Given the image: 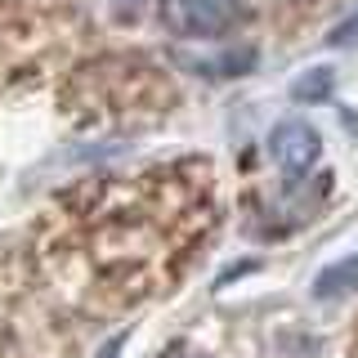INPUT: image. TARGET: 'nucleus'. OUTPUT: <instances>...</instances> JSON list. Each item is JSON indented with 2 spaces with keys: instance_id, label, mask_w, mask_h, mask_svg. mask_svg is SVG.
<instances>
[{
  "instance_id": "1",
  "label": "nucleus",
  "mask_w": 358,
  "mask_h": 358,
  "mask_svg": "<svg viewBox=\"0 0 358 358\" xmlns=\"http://www.w3.org/2000/svg\"><path fill=\"white\" fill-rule=\"evenodd\" d=\"M162 27L184 41H215L242 22V0H162Z\"/></svg>"
},
{
  "instance_id": "2",
  "label": "nucleus",
  "mask_w": 358,
  "mask_h": 358,
  "mask_svg": "<svg viewBox=\"0 0 358 358\" xmlns=\"http://www.w3.org/2000/svg\"><path fill=\"white\" fill-rule=\"evenodd\" d=\"M268 152H273V162L282 166L287 175H305L322 157V139H318V130H313L309 121L287 117V121H278V126L268 130Z\"/></svg>"
},
{
  "instance_id": "3",
  "label": "nucleus",
  "mask_w": 358,
  "mask_h": 358,
  "mask_svg": "<svg viewBox=\"0 0 358 358\" xmlns=\"http://www.w3.org/2000/svg\"><path fill=\"white\" fill-rule=\"evenodd\" d=\"M350 291H358V255H345V260L327 264L313 278V296L318 300H341V296H350Z\"/></svg>"
},
{
  "instance_id": "5",
  "label": "nucleus",
  "mask_w": 358,
  "mask_h": 358,
  "mask_svg": "<svg viewBox=\"0 0 358 358\" xmlns=\"http://www.w3.org/2000/svg\"><path fill=\"white\" fill-rule=\"evenodd\" d=\"M331 45H341V50H345V45H358V14H350L345 22H336V27H331Z\"/></svg>"
},
{
  "instance_id": "6",
  "label": "nucleus",
  "mask_w": 358,
  "mask_h": 358,
  "mask_svg": "<svg viewBox=\"0 0 358 358\" xmlns=\"http://www.w3.org/2000/svg\"><path fill=\"white\" fill-rule=\"evenodd\" d=\"M166 358H188V354H166Z\"/></svg>"
},
{
  "instance_id": "4",
  "label": "nucleus",
  "mask_w": 358,
  "mask_h": 358,
  "mask_svg": "<svg viewBox=\"0 0 358 358\" xmlns=\"http://www.w3.org/2000/svg\"><path fill=\"white\" fill-rule=\"evenodd\" d=\"M331 85H336L331 67H313V72H305L296 85H291V99H296V103H313V99H327Z\"/></svg>"
}]
</instances>
